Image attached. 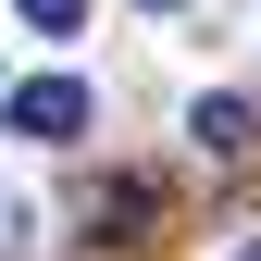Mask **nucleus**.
I'll return each instance as SVG.
<instances>
[{
    "label": "nucleus",
    "mask_w": 261,
    "mask_h": 261,
    "mask_svg": "<svg viewBox=\"0 0 261 261\" xmlns=\"http://www.w3.org/2000/svg\"><path fill=\"white\" fill-rule=\"evenodd\" d=\"M100 237H112V249L149 237V187H100Z\"/></svg>",
    "instance_id": "nucleus-3"
},
{
    "label": "nucleus",
    "mask_w": 261,
    "mask_h": 261,
    "mask_svg": "<svg viewBox=\"0 0 261 261\" xmlns=\"http://www.w3.org/2000/svg\"><path fill=\"white\" fill-rule=\"evenodd\" d=\"M13 13L38 25V38H75V25H87V0H13Z\"/></svg>",
    "instance_id": "nucleus-4"
},
{
    "label": "nucleus",
    "mask_w": 261,
    "mask_h": 261,
    "mask_svg": "<svg viewBox=\"0 0 261 261\" xmlns=\"http://www.w3.org/2000/svg\"><path fill=\"white\" fill-rule=\"evenodd\" d=\"M13 124H25L38 149H75V137H87V87H75V75H25V87H13Z\"/></svg>",
    "instance_id": "nucleus-1"
},
{
    "label": "nucleus",
    "mask_w": 261,
    "mask_h": 261,
    "mask_svg": "<svg viewBox=\"0 0 261 261\" xmlns=\"http://www.w3.org/2000/svg\"><path fill=\"white\" fill-rule=\"evenodd\" d=\"M149 13H174V0H149Z\"/></svg>",
    "instance_id": "nucleus-5"
},
{
    "label": "nucleus",
    "mask_w": 261,
    "mask_h": 261,
    "mask_svg": "<svg viewBox=\"0 0 261 261\" xmlns=\"http://www.w3.org/2000/svg\"><path fill=\"white\" fill-rule=\"evenodd\" d=\"M187 124H199V149H212V162H249V149H261V112L237 100V87H212V100L187 112Z\"/></svg>",
    "instance_id": "nucleus-2"
}]
</instances>
